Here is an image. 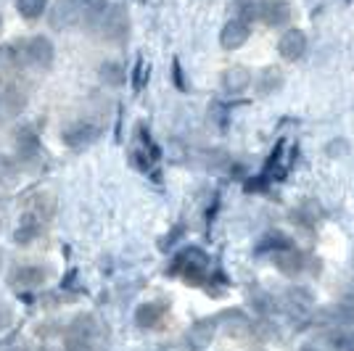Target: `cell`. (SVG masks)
<instances>
[{"label": "cell", "mask_w": 354, "mask_h": 351, "mask_svg": "<svg viewBox=\"0 0 354 351\" xmlns=\"http://www.w3.org/2000/svg\"><path fill=\"white\" fill-rule=\"evenodd\" d=\"M167 272H169V275H177V278H183V280H188V283H193V285H198V283H204V280L209 278L212 262H209V256L201 249L188 246V249H183L175 259H172V264H169Z\"/></svg>", "instance_id": "6da1fadb"}, {"label": "cell", "mask_w": 354, "mask_h": 351, "mask_svg": "<svg viewBox=\"0 0 354 351\" xmlns=\"http://www.w3.org/2000/svg\"><path fill=\"white\" fill-rule=\"evenodd\" d=\"M104 336V322L95 314H77L66 328V346L69 351H90Z\"/></svg>", "instance_id": "7a4b0ae2"}, {"label": "cell", "mask_w": 354, "mask_h": 351, "mask_svg": "<svg viewBox=\"0 0 354 351\" xmlns=\"http://www.w3.org/2000/svg\"><path fill=\"white\" fill-rule=\"evenodd\" d=\"M98 137H101V127L93 124V122H85V119L72 122V124H66L61 130V143L66 148H72V151H82V148L93 146Z\"/></svg>", "instance_id": "3957f363"}, {"label": "cell", "mask_w": 354, "mask_h": 351, "mask_svg": "<svg viewBox=\"0 0 354 351\" xmlns=\"http://www.w3.org/2000/svg\"><path fill=\"white\" fill-rule=\"evenodd\" d=\"M21 53H24V64H32L37 69H48L53 59H56V50H53V43L48 37H32V40H24L21 43Z\"/></svg>", "instance_id": "277c9868"}, {"label": "cell", "mask_w": 354, "mask_h": 351, "mask_svg": "<svg viewBox=\"0 0 354 351\" xmlns=\"http://www.w3.org/2000/svg\"><path fill=\"white\" fill-rule=\"evenodd\" d=\"M283 307H286V312L294 320H304V317H310V312L315 309V296H312L310 288L294 285V288H288L286 296H283Z\"/></svg>", "instance_id": "5b68a950"}, {"label": "cell", "mask_w": 354, "mask_h": 351, "mask_svg": "<svg viewBox=\"0 0 354 351\" xmlns=\"http://www.w3.org/2000/svg\"><path fill=\"white\" fill-rule=\"evenodd\" d=\"M74 24H82V0H56L50 11V27L69 30Z\"/></svg>", "instance_id": "8992f818"}, {"label": "cell", "mask_w": 354, "mask_h": 351, "mask_svg": "<svg viewBox=\"0 0 354 351\" xmlns=\"http://www.w3.org/2000/svg\"><path fill=\"white\" fill-rule=\"evenodd\" d=\"M257 16L270 27H281L286 21H291V6L288 0H259Z\"/></svg>", "instance_id": "52a82bcc"}, {"label": "cell", "mask_w": 354, "mask_h": 351, "mask_svg": "<svg viewBox=\"0 0 354 351\" xmlns=\"http://www.w3.org/2000/svg\"><path fill=\"white\" fill-rule=\"evenodd\" d=\"M249 35H251V27H249V21H243V19H238V16H233L225 27H222L220 32V43L225 50H238L241 45L249 40Z\"/></svg>", "instance_id": "ba28073f"}, {"label": "cell", "mask_w": 354, "mask_h": 351, "mask_svg": "<svg viewBox=\"0 0 354 351\" xmlns=\"http://www.w3.org/2000/svg\"><path fill=\"white\" fill-rule=\"evenodd\" d=\"M167 314H169L167 301H146L135 309V325L138 328H159Z\"/></svg>", "instance_id": "9c48e42d"}, {"label": "cell", "mask_w": 354, "mask_h": 351, "mask_svg": "<svg viewBox=\"0 0 354 351\" xmlns=\"http://www.w3.org/2000/svg\"><path fill=\"white\" fill-rule=\"evenodd\" d=\"M307 50V35L301 30H288L283 32V37L278 40V53L286 61H299Z\"/></svg>", "instance_id": "30bf717a"}, {"label": "cell", "mask_w": 354, "mask_h": 351, "mask_svg": "<svg viewBox=\"0 0 354 351\" xmlns=\"http://www.w3.org/2000/svg\"><path fill=\"white\" fill-rule=\"evenodd\" d=\"M45 278H48V272H45L43 267H35V264H21V267H16L14 272H11V285L16 288H37V285H43Z\"/></svg>", "instance_id": "8fae6325"}, {"label": "cell", "mask_w": 354, "mask_h": 351, "mask_svg": "<svg viewBox=\"0 0 354 351\" xmlns=\"http://www.w3.org/2000/svg\"><path fill=\"white\" fill-rule=\"evenodd\" d=\"M272 259H275V267L281 269L286 278H296V275H301V269H304V254L296 251L294 246L272 254Z\"/></svg>", "instance_id": "7c38bea8"}, {"label": "cell", "mask_w": 354, "mask_h": 351, "mask_svg": "<svg viewBox=\"0 0 354 351\" xmlns=\"http://www.w3.org/2000/svg\"><path fill=\"white\" fill-rule=\"evenodd\" d=\"M294 246V240L288 238L286 233H281V230H270V233H265L259 240H257V246H254V254H278V251H286Z\"/></svg>", "instance_id": "4fadbf2b"}, {"label": "cell", "mask_w": 354, "mask_h": 351, "mask_svg": "<svg viewBox=\"0 0 354 351\" xmlns=\"http://www.w3.org/2000/svg\"><path fill=\"white\" fill-rule=\"evenodd\" d=\"M127 32V19L122 14V8H109L106 16L101 19V35L104 37H111V40H117Z\"/></svg>", "instance_id": "5bb4252c"}, {"label": "cell", "mask_w": 354, "mask_h": 351, "mask_svg": "<svg viewBox=\"0 0 354 351\" xmlns=\"http://www.w3.org/2000/svg\"><path fill=\"white\" fill-rule=\"evenodd\" d=\"M40 230H43V222H40V217L27 214V217L21 220V225H19V230L14 233V243H16V246H30L32 240L40 235Z\"/></svg>", "instance_id": "9a60e30c"}, {"label": "cell", "mask_w": 354, "mask_h": 351, "mask_svg": "<svg viewBox=\"0 0 354 351\" xmlns=\"http://www.w3.org/2000/svg\"><path fill=\"white\" fill-rule=\"evenodd\" d=\"M214 330H217V320H201V322H196V325L191 328L188 338H191V343L196 346V349H204V346H209V343H212Z\"/></svg>", "instance_id": "2e32d148"}, {"label": "cell", "mask_w": 354, "mask_h": 351, "mask_svg": "<svg viewBox=\"0 0 354 351\" xmlns=\"http://www.w3.org/2000/svg\"><path fill=\"white\" fill-rule=\"evenodd\" d=\"M222 85H225V90H227V93H241V90H246L251 85L249 69H241V66L227 69V72L222 74Z\"/></svg>", "instance_id": "e0dca14e"}, {"label": "cell", "mask_w": 354, "mask_h": 351, "mask_svg": "<svg viewBox=\"0 0 354 351\" xmlns=\"http://www.w3.org/2000/svg\"><path fill=\"white\" fill-rule=\"evenodd\" d=\"M16 146H19L21 159H35V156H37V151H40V140H37L35 130L21 127V130L16 132Z\"/></svg>", "instance_id": "ac0fdd59"}, {"label": "cell", "mask_w": 354, "mask_h": 351, "mask_svg": "<svg viewBox=\"0 0 354 351\" xmlns=\"http://www.w3.org/2000/svg\"><path fill=\"white\" fill-rule=\"evenodd\" d=\"M109 11V0H82V24L95 27Z\"/></svg>", "instance_id": "d6986e66"}, {"label": "cell", "mask_w": 354, "mask_h": 351, "mask_svg": "<svg viewBox=\"0 0 354 351\" xmlns=\"http://www.w3.org/2000/svg\"><path fill=\"white\" fill-rule=\"evenodd\" d=\"M98 74H101V79H104L109 88H119V85H124V79H127V72H124V66H122L119 61H104Z\"/></svg>", "instance_id": "ffe728a7"}, {"label": "cell", "mask_w": 354, "mask_h": 351, "mask_svg": "<svg viewBox=\"0 0 354 351\" xmlns=\"http://www.w3.org/2000/svg\"><path fill=\"white\" fill-rule=\"evenodd\" d=\"M48 8V0H16V11L24 16L27 21H35L40 19Z\"/></svg>", "instance_id": "44dd1931"}, {"label": "cell", "mask_w": 354, "mask_h": 351, "mask_svg": "<svg viewBox=\"0 0 354 351\" xmlns=\"http://www.w3.org/2000/svg\"><path fill=\"white\" fill-rule=\"evenodd\" d=\"M333 351H354V330H339L328 338Z\"/></svg>", "instance_id": "7402d4cb"}, {"label": "cell", "mask_w": 354, "mask_h": 351, "mask_svg": "<svg viewBox=\"0 0 354 351\" xmlns=\"http://www.w3.org/2000/svg\"><path fill=\"white\" fill-rule=\"evenodd\" d=\"M281 82H283L281 74L275 72V69H267V72L262 74V79H259L257 85H259V93L265 95V93H272L275 88H281Z\"/></svg>", "instance_id": "603a6c76"}, {"label": "cell", "mask_w": 354, "mask_h": 351, "mask_svg": "<svg viewBox=\"0 0 354 351\" xmlns=\"http://www.w3.org/2000/svg\"><path fill=\"white\" fill-rule=\"evenodd\" d=\"M146 77H148V64L143 59H138V61H135V72H133V88L143 90V85H146Z\"/></svg>", "instance_id": "cb8c5ba5"}, {"label": "cell", "mask_w": 354, "mask_h": 351, "mask_svg": "<svg viewBox=\"0 0 354 351\" xmlns=\"http://www.w3.org/2000/svg\"><path fill=\"white\" fill-rule=\"evenodd\" d=\"M254 16H257V3L254 0H238V19L254 21Z\"/></svg>", "instance_id": "d4e9b609"}, {"label": "cell", "mask_w": 354, "mask_h": 351, "mask_svg": "<svg viewBox=\"0 0 354 351\" xmlns=\"http://www.w3.org/2000/svg\"><path fill=\"white\" fill-rule=\"evenodd\" d=\"M172 77H175V85L180 90H185L188 85H185V79H183V66H180V61H172Z\"/></svg>", "instance_id": "484cf974"}, {"label": "cell", "mask_w": 354, "mask_h": 351, "mask_svg": "<svg viewBox=\"0 0 354 351\" xmlns=\"http://www.w3.org/2000/svg\"><path fill=\"white\" fill-rule=\"evenodd\" d=\"M6 351H30V349H27L24 343H19V346H8V349H6Z\"/></svg>", "instance_id": "4316f807"}, {"label": "cell", "mask_w": 354, "mask_h": 351, "mask_svg": "<svg viewBox=\"0 0 354 351\" xmlns=\"http://www.w3.org/2000/svg\"><path fill=\"white\" fill-rule=\"evenodd\" d=\"M299 351H320V349H315V346H301Z\"/></svg>", "instance_id": "83f0119b"}]
</instances>
